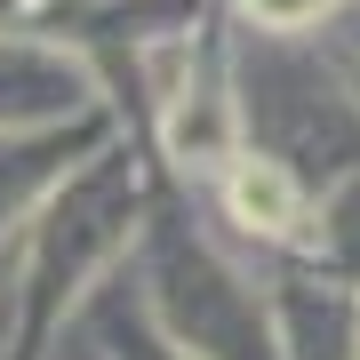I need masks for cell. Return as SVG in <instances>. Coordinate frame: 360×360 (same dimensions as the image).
I'll use <instances>...</instances> for the list:
<instances>
[{"mask_svg": "<svg viewBox=\"0 0 360 360\" xmlns=\"http://www.w3.org/2000/svg\"><path fill=\"white\" fill-rule=\"evenodd\" d=\"M232 200H240V217H257V224H288L296 217V193H288V176L281 168H240V184H232Z\"/></svg>", "mask_w": 360, "mask_h": 360, "instance_id": "6da1fadb", "label": "cell"}]
</instances>
